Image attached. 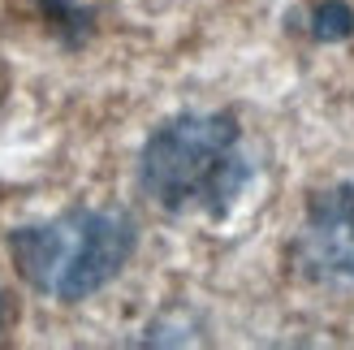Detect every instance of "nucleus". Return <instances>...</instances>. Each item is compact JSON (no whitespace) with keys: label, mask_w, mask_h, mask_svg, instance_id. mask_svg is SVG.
Returning a JSON list of instances; mask_svg holds the SVG:
<instances>
[{"label":"nucleus","mask_w":354,"mask_h":350,"mask_svg":"<svg viewBox=\"0 0 354 350\" xmlns=\"http://www.w3.org/2000/svg\"><path fill=\"white\" fill-rule=\"evenodd\" d=\"M138 178L147 195L169 212L225 217L242 186L251 182V160L229 117L190 113L173 117L147 138Z\"/></svg>","instance_id":"f257e3e1"},{"label":"nucleus","mask_w":354,"mask_h":350,"mask_svg":"<svg viewBox=\"0 0 354 350\" xmlns=\"http://www.w3.org/2000/svg\"><path fill=\"white\" fill-rule=\"evenodd\" d=\"M134 251V225L121 212H65L9 238L17 273L52 299H86L109 286Z\"/></svg>","instance_id":"f03ea898"},{"label":"nucleus","mask_w":354,"mask_h":350,"mask_svg":"<svg viewBox=\"0 0 354 350\" xmlns=\"http://www.w3.org/2000/svg\"><path fill=\"white\" fill-rule=\"evenodd\" d=\"M307 251L315 264L354 282V182L315 195L307 217Z\"/></svg>","instance_id":"7ed1b4c3"},{"label":"nucleus","mask_w":354,"mask_h":350,"mask_svg":"<svg viewBox=\"0 0 354 350\" xmlns=\"http://www.w3.org/2000/svg\"><path fill=\"white\" fill-rule=\"evenodd\" d=\"M311 35L320 44H333V39L354 35V9L346 5V0H320L315 13H311Z\"/></svg>","instance_id":"20e7f679"},{"label":"nucleus","mask_w":354,"mask_h":350,"mask_svg":"<svg viewBox=\"0 0 354 350\" xmlns=\"http://www.w3.org/2000/svg\"><path fill=\"white\" fill-rule=\"evenodd\" d=\"M0 329H5V299H0Z\"/></svg>","instance_id":"39448f33"}]
</instances>
